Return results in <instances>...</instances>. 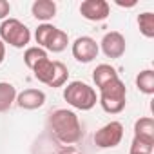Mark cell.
Here are the masks:
<instances>
[{
	"label": "cell",
	"mask_w": 154,
	"mask_h": 154,
	"mask_svg": "<svg viewBox=\"0 0 154 154\" xmlns=\"http://www.w3.org/2000/svg\"><path fill=\"white\" fill-rule=\"evenodd\" d=\"M49 131L54 134V138L65 145L78 143L84 131L80 118L71 109H56L49 114Z\"/></svg>",
	"instance_id": "6da1fadb"
},
{
	"label": "cell",
	"mask_w": 154,
	"mask_h": 154,
	"mask_svg": "<svg viewBox=\"0 0 154 154\" xmlns=\"http://www.w3.org/2000/svg\"><path fill=\"white\" fill-rule=\"evenodd\" d=\"M35 78L53 89L56 87H63L69 80V69L63 62L60 60H51V58H44L42 62H38L33 69Z\"/></svg>",
	"instance_id": "7a4b0ae2"
},
{
	"label": "cell",
	"mask_w": 154,
	"mask_h": 154,
	"mask_svg": "<svg viewBox=\"0 0 154 154\" xmlns=\"http://www.w3.org/2000/svg\"><path fill=\"white\" fill-rule=\"evenodd\" d=\"M63 100L78 111H91L98 103V94L89 84L74 80L63 87Z\"/></svg>",
	"instance_id": "3957f363"
},
{
	"label": "cell",
	"mask_w": 154,
	"mask_h": 154,
	"mask_svg": "<svg viewBox=\"0 0 154 154\" xmlns=\"http://www.w3.org/2000/svg\"><path fill=\"white\" fill-rule=\"evenodd\" d=\"M98 91H100L98 103L102 105V109L107 114H120L125 109V105H127V87L120 78L109 82L107 85H103Z\"/></svg>",
	"instance_id": "277c9868"
},
{
	"label": "cell",
	"mask_w": 154,
	"mask_h": 154,
	"mask_svg": "<svg viewBox=\"0 0 154 154\" xmlns=\"http://www.w3.org/2000/svg\"><path fill=\"white\" fill-rule=\"evenodd\" d=\"M35 40L38 47L51 53H62L69 45V35L53 24H40L35 31Z\"/></svg>",
	"instance_id": "5b68a950"
},
{
	"label": "cell",
	"mask_w": 154,
	"mask_h": 154,
	"mask_svg": "<svg viewBox=\"0 0 154 154\" xmlns=\"http://www.w3.org/2000/svg\"><path fill=\"white\" fill-rule=\"evenodd\" d=\"M0 40L15 49H24L31 42V31L18 18H6L0 24Z\"/></svg>",
	"instance_id": "8992f818"
},
{
	"label": "cell",
	"mask_w": 154,
	"mask_h": 154,
	"mask_svg": "<svg viewBox=\"0 0 154 154\" xmlns=\"http://www.w3.org/2000/svg\"><path fill=\"white\" fill-rule=\"evenodd\" d=\"M123 140V125L120 122H109L94 132V145L98 149H114Z\"/></svg>",
	"instance_id": "52a82bcc"
},
{
	"label": "cell",
	"mask_w": 154,
	"mask_h": 154,
	"mask_svg": "<svg viewBox=\"0 0 154 154\" xmlns=\"http://www.w3.org/2000/svg\"><path fill=\"white\" fill-rule=\"evenodd\" d=\"M71 51H72V56H74L76 62H80V63H91L98 56L100 45L91 36H78L72 42Z\"/></svg>",
	"instance_id": "ba28073f"
},
{
	"label": "cell",
	"mask_w": 154,
	"mask_h": 154,
	"mask_svg": "<svg viewBox=\"0 0 154 154\" xmlns=\"http://www.w3.org/2000/svg\"><path fill=\"white\" fill-rule=\"evenodd\" d=\"M98 45H100V51L107 58H111V60L122 58L125 54V49H127L125 36L120 31H109V33H105L103 38H102V42Z\"/></svg>",
	"instance_id": "9c48e42d"
},
{
	"label": "cell",
	"mask_w": 154,
	"mask_h": 154,
	"mask_svg": "<svg viewBox=\"0 0 154 154\" xmlns=\"http://www.w3.org/2000/svg\"><path fill=\"white\" fill-rule=\"evenodd\" d=\"M80 15L89 22H103L111 15V6L105 0H84L80 4Z\"/></svg>",
	"instance_id": "30bf717a"
},
{
	"label": "cell",
	"mask_w": 154,
	"mask_h": 154,
	"mask_svg": "<svg viewBox=\"0 0 154 154\" xmlns=\"http://www.w3.org/2000/svg\"><path fill=\"white\" fill-rule=\"evenodd\" d=\"M20 109L24 111H35L40 109L45 103V93L42 89H24L22 93L17 94V102H15Z\"/></svg>",
	"instance_id": "8fae6325"
},
{
	"label": "cell",
	"mask_w": 154,
	"mask_h": 154,
	"mask_svg": "<svg viewBox=\"0 0 154 154\" xmlns=\"http://www.w3.org/2000/svg\"><path fill=\"white\" fill-rule=\"evenodd\" d=\"M56 2L53 0H35L31 6V15L42 24H49V20L56 17Z\"/></svg>",
	"instance_id": "7c38bea8"
},
{
	"label": "cell",
	"mask_w": 154,
	"mask_h": 154,
	"mask_svg": "<svg viewBox=\"0 0 154 154\" xmlns=\"http://www.w3.org/2000/svg\"><path fill=\"white\" fill-rule=\"evenodd\" d=\"M134 138L154 145V120L150 116H141L134 122Z\"/></svg>",
	"instance_id": "4fadbf2b"
},
{
	"label": "cell",
	"mask_w": 154,
	"mask_h": 154,
	"mask_svg": "<svg viewBox=\"0 0 154 154\" xmlns=\"http://www.w3.org/2000/svg\"><path fill=\"white\" fill-rule=\"evenodd\" d=\"M116 78H120V76H118L116 69H114L111 63H100V65H96V69L93 71V82H94V85H96L98 89H102L103 85H107L109 82H112V80H116Z\"/></svg>",
	"instance_id": "5bb4252c"
},
{
	"label": "cell",
	"mask_w": 154,
	"mask_h": 154,
	"mask_svg": "<svg viewBox=\"0 0 154 154\" xmlns=\"http://www.w3.org/2000/svg\"><path fill=\"white\" fill-rule=\"evenodd\" d=\"M17 87L9 82H0V112H6L17 102Z\"/></svg>",
	"instance_id": "9a60e30c"
},
{
	"label": "cell",
	"mask_w": 154,
	"mask_h": 154,
	"mask_svg": "<svg viewBox=\"0 0 154 154\" xmlns=\"http://www.w3.org/2000/svg\"><path fill=\"white\" fill-rule=\"evenodd\" d=\"M136 87L140 93L152 96L154 94V71L152 69H143L136 76Z\"/></svg>",
	"instance_id": "2e32d148"
},
{
	"label": "cell",
	"mask_w": 154,
	"mask_h": 154,
	"mask_svg": "<svg viewBox=\"0 0 154 154\" xmlns=\"http://www.w3.org/2000/svg\"><path fill=\"white\" fill-rule=\"evenodd\" d=\"M138 27L145 38H154V13L143 11L138 15Z\"/></svg>",
	"instance_id": "e0dca14e"
},
{
	"label": "cell",
	"mask_w": 154,
	"mask_h": 154,
	"mask_svg": "<svg viewBox=\"0 0 154 154\" xmlns=\"http://www.w3.org/2000/svg\"><path fill=\"white\" fill-rule=\"evenodd\" d=\"M44 58H49V56H47V51L42 49V47H38V45L27 47L26 53H24V63H26L29 69H33V67H35L38 62H42Z\"/></svg>",
	"instance_id": "ac0fdd59"
},
{
	"label": "cell",
	"mask_w": 154,
	"mask_h": 154,
	"mask_svg": "<svg viewBox=\"0 0 154 154\" xmlns=\"http://www.w3.org/2000/svg\"><path fill=\"white\" fill-rule=\"evenodd\" d=\"M152 149H154L152 143H147V141H141V140L132 138L129 154H152Z\"/></svg>",
	"instance_id": "d6986e66"
},
{
	"label": "cell",
	"mask_w": 154,
	"mask_h": 154,
	"mask_svg": "<svg viewBox=\"0 0 154 154\" xmlns=\"http://www.w3.org/2000/svg\"><path fill=\"white\" fill-rule=\"evenodd\" d=\"M11 13V4L8 2V0H0V20H6Z\"/></svg>",
	"instance_id": "ffe728a7"
},
{
	"label": "cell",
	"mask_w": 154,
	"mask_h": 154,
	"mask_svg": "<svg viewBox=\"0 0 154 154\" xmlns=\"http://www.w3.org/2000/svg\"><path fill=\"white\" fill-rule=\"evenodd\" d=\"M4 60H6V44L0 40V65L4 63Z\"/></svg>",
	"instance_id": "44dd1931"
},
{
	"label": "cell",
	"mask_w": 154,
	"mask_h": 154,
	"mask_svg": "<svg viewBox=\"0 0 154 154\" xmlns=\"http://www.w3.org/2000/svg\"><path fill=\"white\" fill-rule=\"evenodd\" d=\"M116 4L120 8H134L136 6V0H131V2H122V0H116Z\"/></svg>",
	"instance_id": "7402d4cb"
},
{
	"label": "cell",
	"mask_w": 154,
	"mask_h": 154,
	"mask_svg": "<svg viewBox=\"0 0 154 154\" xmlns=\"http://www.w3.org/2000/svg\"><path fill=\"white\" fill-rule=\"evenodd\" d=\"M65 154H74V152H65Z\"/></svg>",
	"instance_id": "603a6c76"
}]
</instances>
